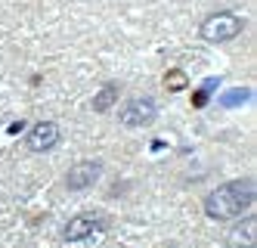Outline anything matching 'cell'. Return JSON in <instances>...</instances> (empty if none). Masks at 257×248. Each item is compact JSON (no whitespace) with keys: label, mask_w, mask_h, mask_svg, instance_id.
<instances>
[{"label":"cell","mask_w":257,"mask_h":248,"mask_svg":"<svg viewBox=\"0 0 257 248\" xmlns=\"http://www.w3.org/2000/svg\"><path fill=\"white\" fill-rule=\"evenodd\" d=\"M254 199H257L254 180H248V177L232 180V183L217 186L214 193H208V199H205V214L211 220H235V217H242L248 208L254 205Z\"/></svg>","instance_id":"1"},{"label":"cell","mask_w":257,"mask_h":248,"mask_svg":"<svg viewBox=\"0 0 257 248\" xmlns=\"http://www.w3.org/2000/svg\"><path fill=\"white\" fill-rule=\"evenodd\" d=\"M115 100H118V84H105L96 97H93V112H99V115H102V112H108V109L115 106Z\"/></svg>","instance_id":"8"},{"label":"cell","mask_w":257,"mask_h":248,"mask_svg":"<svg viewBox=\"0 0 257 248\" xmlns=\"http://www.w3.org/2000/svg\"><path fill=\"white\" fill-rule=\"evenodd\" d=\"M214 87H217V78H214V81H208L205 87H198V90H195V97H192V106H195V109H201V106H205Z\"/></svg>","instance_id":"11"},{"label":"cell","mask_w":257,"mask_h":248,"mask_svg":"<svg viewBox=\"0 0 257 248\" xmlns=\"http://www.w3.org/2000/svg\"><path fill=\"white\" fill-rule=\"evenodd\" d=\"M56 143H59V124L56 121H38V124H31L28 137H25V146L31 152H50Z\"/></svg>","instance_id":"6"},{"label":"cell","mask_w":257,"mask_h":248,"mask_svg":"<svg viewBox=\"0 0 257 248\" xmlns=\"http://www.w3.org/2000/svg\"><path fill=\"white\" fill-rule=\"evenodd\" d=\"M189 87V78H186V71H180V68H171L168 74H164V90H171V93H180V90H186Z\"/></svg>","instance_id":"9"},{"label":"cell","mask_w":257,"mask_h":248,"mask_svg":"<svg viewBox=\"0 0 257 248\" xmlns=\"http://www.w3.org/2000/svg\"><path fill=\"white\" fill-rule=\"evenodd\" d=\"M155 115H158V106H155V100H149V97H134V100H127V103L121 106V112H118V118H121L124 127H146V124L155 121Z\"/></svg>","instance_id":"4"},{"label":"cell","mask_w":257,"mask_h":248,"mask_svg":"<svg viewBox=\"0 0 257 248\" xmlns=\"http://www.w3.org/2000/svg\"><path fill=\"white\" fill-rule=\"evenodd\" d=\"M105 233V217L102 214H78L71 217L65 226H62V239L68 245H78V242H90Z\"/></svg>","instance_id":"3"},{"label":"cell","mask_w":257,"mask_h":248,"mask_svg":"<svg viewBox=\"0 0 257 248\" xmlns=\"http://www.w3.org/2000/svg\"><path fill=\"white\" fill-rule=\"evenodd\" d=\"M229 248H254L257 245V217H242L226 236Z\"/></svg>","instance_id":"7"},{"label":"cell","mask_w":257,"mask_h":248,"mask_svg":"<svg viewBox=\"0 0 257 248\" xmlns=\"http://www.w3.org/2000/svg\"><path fill=\"white\" fill-rule=\"evenodd\" d=\"M99 177H102V164L99 161H78V164L68 168L65 186L71 189V193H84V189H90Z\"/></svg>","instance_id":"5"},{"label":"cell","mask_w":257,"mask_h":248,"mask_svg":"<svg viewBox=\"0 0 257 248\" xmlns=\"http://www.w3.org/2000/svg\"><path fill=\"white\" fill-rule=\"evenodd\" d=\"M242 28H245V22L235 13H214V16H208L205 22H201L198 37L208 41V44H226V41L242 34Z\"/></svg>","instance_id":"2"},{"label":"cell","mask_w":257,"mask_h":248,"mask_svg":"<svg viewBox=\"0 0 257 248\" xmlns=\"http://www.w3.org/2000/svg\"><path fill=\"white\" fill-rule=\"evenodd\" d=\"M248 97H251V90H245V87H242V90H229V93H223V100H220V103L232 109V106H242Z\"/></svg>","instance_id":"10"}]
</instances>
